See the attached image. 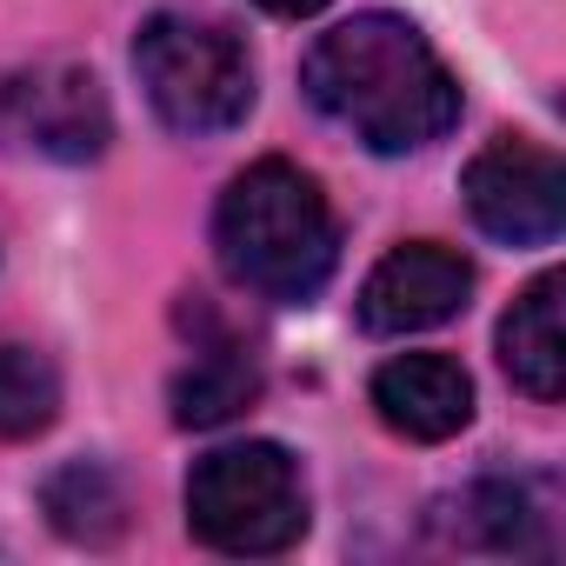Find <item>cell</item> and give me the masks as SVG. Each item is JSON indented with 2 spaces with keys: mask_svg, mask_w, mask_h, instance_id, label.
<instances>
[{
  "mask_svg": "<svg viewBox=\"0 0 566 566\" xmlns=\"http://www.w3.org/2000/svg\"><path fill=\"white\" fill-rule=\"evenodd\" d=\"M307 101L374 154H413L460 120V81L400 14H354L301 61Z\"/></svg>",
  "mask_w": 566,
  "mask_h": 566,
  "instance_id": "1",
  "label": "cell"
},
{
  "mask_svg": "<svg viewBox=\"0 0 566 566\" xmlns=\"http://www.w3.org/2000/svg\"><path fill=\"white\" fill-rule=\"evenodd\" d=\"M213 253L233 287L273 307H301L340 266V227L314 174L294 160H253L213 207Z\"/></svg>",
  "mask_w": 566,
  "mask_h": 566,
  "instance_id": "2",
  "label": "cell"
},
{
  "mask_svg": "<svg viewBox=\"0 0 566 566\" xmlns=\"http://www.w3.org/2000/svg\"><path fill=\"white\" fill-rule=\"evenodd\" d=\"M187 533L227 559L287 553L307 533V486L287 447L240 440L213 447L187 473Z\"/></svg>",
  "mask_w": 566,
  "mask_h": 566,
  "instance_id": "3",
  "label": "cell"
},
{
  "mask_svg": "<svg viewBox=\"0 0 566 566\" xmlns=\"http://www.w3.org/2000/svg\"><path fill=\"white\" fill-rule=\"evenodd\" d=\"M134 74L147 87V107L174 134H227L253 114V61L213 21L154 14L134 34Z\"/></svg>",
  "mask_w": 566,
  "mask_h": 566,
  "instance_id": "4",
  "label": "cell"
},
{
  "mask_svg": "<svg viewBox=\"0 0 566 566\" xmlns=\"http://www.w3.org/2000/svg\"><path fill=\"white\" fill-rule=\"evenodd\" d=\"M467 213L500 247H546L566 227V160L539 140L500 134L460 174Z\"/></svg>",
  "mask_w": 566,
  "mask_h": 566,
  "instance_id": "5",
  "label": "cell"
},
{
  "mask_svg": "<svg viewBox=\"0 0 566 566\" xmlns=\"http://www.w3.org/2000/svg\"><path fill=\"white\" fill-rule=\"evenodd\" d=\"M0 120L48 160H101L107 140H114L107 94L74 61H48V67L14 74L8 87H0Z\"/></svg>",
  "mask_w": 566,
  "mask_h": 566,
  "instance_id": "6",
  "label": "cell"
},
{
  "mask_svg": "<svg viewBox=\"0 0 566 566\" xmlns=\"http://www.w3.org/2000/svg\"><path fill=\"white\" fill-rule=\"evenodd\" d=\"M473 294V266L440 247V240H407L394 247L360 287V327L374 340H407V334H427L440 321H453Z\"/></svg>",
  "mask_w": 566,
  "mask_h": 566,
  "instance_id": "7",
  "label": "cell"
},
{
  "mask_svg": "<svg viewBox=\"0 0 566 566\" xmlns=\"http://www.w3.org/2000/svg\"><path fill=\"white\" fill-rule=\"evenodd\" d=\"M374 413H380L400 440L440 447V440H453V433L473 420V380H467V367L447 360V354H394V360L374 374Z\"/></svg>",
  "mask_w": 566,
  "mask_h": 566,
  "instance_id": "8",
  "label": "cell"
},
{
  "mask_svg": "<svg viewBox=\"0 0 566 566\" xmlns=\"http://www.w3.org/2000/svg\"><path fill=\"white\" fill-rule=\"evenodd\" d=\"M559 294H566V280H559V273H539L533 287L506 307V321H500V367H506V380H513L526 400H539V407H553V400L566 394Z\"/></svg>",
  "mask_w": 566,
  "mask_h": 566,
  "instance_id": "9",
  "label": "cell"
},
{
  "mask_svg": "<svg viewBox=\"0 0 566 566\" xmlns=\"http://www.w3.org/2000/svg\"><path fill=\"white\" fill-rule=\"evenodd\" d=\"M460 546H486V553H553L546 539V506L526 480H473L460 500L440 506Z\"/></svg>",
  "mask_w": 566,
  "mask_h": 566,
  "instance_id": "10",
  "label": "cell"
},
{
  "mask_svg": "<svg viewBox=\"0 0 566 566\" xmlns=\"http://www.w3.org/2000/svg\"><path fill=\"white\" fill-rule=\"evenodd\" d=\"M174 420L180 427H227L233 413H247L260 400V367L247 360V347L233 340H207L193 347V360L174 374Z\"/></svg>",
  "mask_w": 566,
  "mask_h": 566,
  "instance_id": "11",
  "label": "cell"
},
{
  "mask_svg": "<svg viewBox=\"0 0 566 566\" xmlns=\"http://www.w3.org/2000/svg\"><path fill=\"white\" fill-rule=\"evenodd\" d=\"M41 506L81 546H107L127 526V493H120V480H114L107 460H67V467H54L48 486H41Z\"/></svg>",
  "mask_w": 566,
  "mask_h": 566,
  "instance_id": "12",
  "label": "cell"
},
{
  "mask_svg": "<svg viewBox=\"0 0 566 566\" xmlns=\"http://www.w3.org/2000/svg\"><path fill=\"white\" fill-rule=\"evenodd\" d=\"M61 420V374L41 347L0 340V440H34Z\"/></svg>",
  "mask_w": 566,
  "mask_h": 566,
  "instance_id": "13",
  "label": "cell"
},
{
  "mask_svg": "<svg viewBox=\"0 0 566 566\" xmlns=\"http://www.w3.org/2000/svg\"><path fill=\"white\" fill-rule=\"evenodd\" d=\"M253 8H266V14H280V21H307V14L327 8V0H253Z\"/></svg>",
  "mask_w": 566,
  "mask_h": 566,
  "instance_id": "14",
  "label": "cell"
}]
</instances>
